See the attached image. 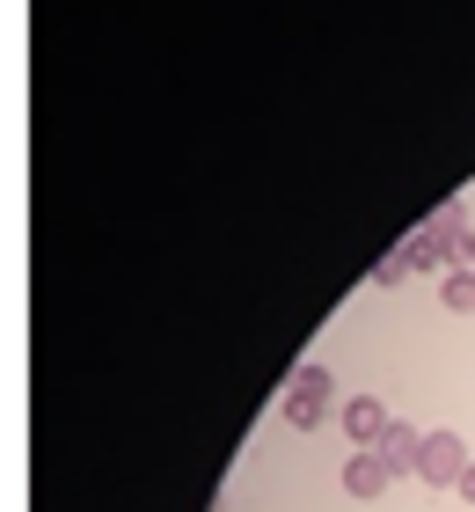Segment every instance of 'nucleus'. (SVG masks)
I'll list each match as a JSON object with an SVG mask.
<instances>
[{
    "label": "nucleus",
    "mask_w": 475,
    "mask_h": 512,
    "mask_svg": "<svg viewBox=\"0 0 475 512\" xmlns=\"http://www.w3.org/2000/svg\"><path fill=\"white\" fill-rule=\"evenodd\" d=\"M329 417H337V374H329V366H300V374L285 381V425L315 432Z\"/></svg>",
    "instance_id": "obj_1"
},
{
    "label": "nucleus",
    "mask_w": 475,
    "mask_h": 512,
    "mask_svg": "<svg viewBox=\"0 0 475 512\" xmlns=\"http://www.w3.org/2000/svg\"><path fill=\"white\" fill-rule=\"evenodd\" d=\"M461 469H468L461 432H424V447H417V461H410V476H424L432 491H454V483H461Z\"/></svg>",
    "instance_id": "obj_2"
},
{
    "label": "nucleus",
    "mask_w": 475,
    "mask_h": 512,
    "mask_svg": "<svg viewBox=\"0 0 475 512\" xmlns=\"http://www.w3.org/2000/svg\"><path fill=\"white\" fill-rule=\"evenodd\" d=\"M344 417V432H351V447H380V439H388V403H380V395H351V403L337 410Z\"/></svg>",
    "instance_id": "obj_3"
},
{
    "label": "nucleus",
    "mask_w": 475,
    "mask_h": 512,
    "mask_svg": "<svg viewBox=\"0 0 475 512\" xmlns=\"http://www.w3.org/2000/svg\"><path fill=\"white\" fill-rule=\"evenodd\" d=\"M388 483H395V469L380 461V447H359V454L344 461V491H351V498H380Z\"/></svg>",
    "instance_id": "obj_4"
},
{
    "label": "nucleus",
    "mask_w": 475,
    "mask_h": 512,
    "mask_svg": "<svg viewBox=\"0 0 475 512\" xmlns=\"http://www.w3.org/2000/svg\"><path fill=\"white\" fill-rule=\"evenodd\" d=\"M417 447H424V432H410V425H402V417H395V425H388V439H380V461H388V469L402 476V469H410V461H417Z\"/></svg>",
    "instance_id": "obj_5"
},
{
    "label": "nucleus",
    "mask_w": 475,
    "mask_h": 512,
    "mask_svg": "<svg viewBox=\"0 0 475 512\" xmlns=\"http://www.w3.org/2000/svg\"><path fill=\"white\" fill-rule=\"evenodd\" d=\"M439 300H446L454 315H475V271H446V278H439Z\"/></svg>",
    "instance_id": "obj_6"
},
{
    "label": "nucleus",
    "mask_w": 475,
    "mask_h": 512,
    "mask_svg": "<svg viewBox=\"0 0 475 512\" xmlns=\"http://www.w3.org/2000/svg\"><path fill=\"white\" fill-rule=\"evenodd\" d=\"M402 278H410V256H380V264H373V286H402Z\"/></svg>",
    "instance_id": "obj_7"
},
{
    "label": "nucleus",
    "mask_w": 475,
    "mask_h": 512,
    "mask_svg": "<svg viewBox=\"0 0 475 512\" xmlns=\"http://www.w3.org/2000/svg\"><path fill=\"white\" fill-rule=\"evenodd\" d=\"M454 491H461V498L475 505V461H468V469H461V483H454Z\"/></svg>",
    "instance_id": "obj_8"
}]
</instances>
